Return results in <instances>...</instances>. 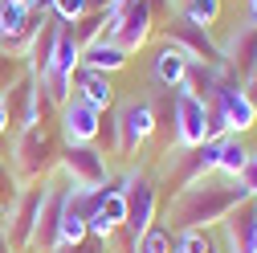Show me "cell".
Returning <instances> with one entry per match:
<instances>
[{
	"label": "cell",
	"instance_id": "cell-16",
	"mask_svg": "<svg viewBox=\"0 0 257 253\" xmlns=\"http://www.w3.org/2000/svg\"><path fill=\"white\" fill-rule=\"evenodd\" d=\"M82 66V45L74 41V29L61 21V29H57V45H53V61L45 70H57V74H66V78H74V70Z\"/></svg>",
	"mask_w": 257,
	"mask_h": 253
},
{
	"label": "cell",
	"instance_id": "cell-3",
	"mask_svg": "<svg viewBox=\"0 0 257 253\" xmlns=\"http://www.w3.org/2000/svg\"><path fill=\"white\" fill-rule=\"evenodd\" d=\"M172 139L180 151L208 143V102L196 98L188 86H176L172 94Z\"/></svg>",
	"mask_w": 257,
	"mask_h": 253
},
{
	"label": "cell",
	"instance_id": "cell-9",
	"mask_svg": "<svg viewBox=\"0 0 257 253\" xmlns=\"http://www.w3.org/2000/svg\"><path fill=\"white\" fill-rule=\"evenodd\" d=\"M66 200H70V184H66V180L45 184V204H41V220H37L33 253H53V249L61 245V216H66Z\"/></svg>",
	"mask_w": 257,
	"mask_h": 253
},
{
	"label": "cell",
	"instance_id": "cell-12",
	"mask_svg": "<svg viewBox=\"0 0 257 253\" xmlns=\"http://www.w3.org/2000/svg\"><path fill=\"white\" fill-rule=\"evenodd\" d=\"M220 61H224V66H229L241 82L257 70V25H253V21H249V25H237L233 41L220 45Z\"/></svg>",
	"mask_w": 257,
	"mask_h": 253
},
{
	"label": "cell",
	"instance_id": "cell-11",
	"mask_svg": "<svg viewBox=\"0 0 257 253\" xmlns=\"http://www.w3.org/2000/svg\"><path fill=\"white\" fill-rule=\"evenodd\" d=\"M98 126H102V110L90 106L86 98H78V94L61 106V135H66V143H94Z\"/></svg>",
	"mask_w": 257,
	"mask_h": 253
},
{
	"label": "cell",
	"instance_id": "cell-10",
	"mask_svg": "<svg viewBox=\"0 0 257 253\" xmlns=\"http://www.w3.org/2000/svg\"><path fill=\"white\" fill-rule=\"evenodd\" d=\"M168 41L180 45L192 61H204V66L220 61V45L208 37V29L196 25V21H188L184 13H172V17H168Z\"/></svg>",
	"mask_w": 257,
	"mask_h": 253
},
{
	"label": "cell",
	"instance_id": "cell-5",
	"mask_svg": "<svg viewBox=\"0 0 257 253\" xmlns=\"http://www.w3.org/2000/svg\"><path fill=\"white\" fill-rule=\"evenodd\" d=\"M41 204H45V184H25L17 204L9 208L5 216V233H9V245L17 253H29L33 249V237H37V220H41Z\"/></svg>",
	"mask_w": 257,
	"mask_h": 253
},
{
	"label": "cell",
	"instance_id": "cell-15",
	"mask_svg": "<svg viewBox=\"0 0 257 253\" xmlns=\"http://www.w3.org/2000/svg\"><path fill=\"white\" fill-rule=\"evenodd\" d=\"M126 61H131V53H126L122 45H114L106 33L94 41V45H86L82 49V66H90V70H98V74H114V70H122Z\"/></svg>",
	"mask_w": 257,
	"mask_h": 253
},
{
	"label": "cell",
	"instance_id": "cell-21",
	"mask_svg": "<svg viewBox=\"0 0 257 253\" xmlns=\"http://www.w3.org/2000/svg\"><path fill=\"white\" fill-rule=\"evenodd\" d=\"M176 13H184L188 21H196V25L212 29V25H216V17H220V0H184Z\"/></svg>",
	"mask_w": 257,
	"mask_h": 253
},
{
	"label": "cell",
	"instance_id": "cell-14",
	"mask_svg": "<svg viewBox=\"0 0 257 253\" xmlns=\"http://www.w3.org/2000/svg\"><path fill=\"white\" fill-rule=\"evenodd\" d=\"M188 66H192V57H188L180 45H172V41L159 45V53H155V82L168 86V90H176V86H184Z\"/></svg>",
	"mask_w": 257,
	"mask_h": 253
},
{
	"label": "cell",
	"instance_id": "cell-30",
	"mask_svg": "<svg viewBox=\"0 0 257 253\" xmlns=\"http://www.w3.org/2000/svg\"><path fill=\"white\" fill-rule=\"evenodd\" d=\"M9 131V110H5V98H0V135Z\"/></svg>",
	"mask_w": 257,
	"mask_h": 253
},
{
	"label": "cell",
	"instance_id": "cell-7",
	"mask_svg": "<svg viewBox=\"0 0 257 253\" xmlns=\"http://www.w3.org/2000/svg\"><path fill=\"white\" fill-rule=\"evenodd\" d=\"M122 196H126V233H131L135 241L155 225V216H159V192H155V180L147 172H126V188H122Z\"/></svg>",
	"mask_w": 257,
	"mask_h": 253
},
{
	"label": "cell",
	"instance_id": "cell-27",
	"mask_svg": "<svg viewBox=\"0 0 257 253\" xmlns=\"http://www.w3.org/2000/svg\"><path fill=\"white\" fill-rule=\"evenodd\" d=\"M237 180H241V188H245L249 196H257V155H253V151H249V160H245V168L237 172Z\"/></svg>",
	"mask_w": 257,
	"mask_h": 253
},
{
	"label": "cell",
	"instance_id": "cell-2",
	"mask_svg": "<svg viewBox=\"0 0 257 253\" xmlns=\"http://www.w3.org/2000/svg\"><path fill=\"white\" fill-rule=\"evenodd\" d=\"M57 155H61V151H57V139L37 122V126H29V131L17 135L9 160H13V172H17L21 184H45V176H49L53 164H57Z\"/></svg>",
	"mask_w": 257,
	"mask_h": 253
},
{
	"label": "cell",
	"instance_id": "cell-1",
	"mask_svg": "<svg viewBox=\"0 0 257 253\" xmlns=\"http://www.w3.org/2000/svg\"><path fill=\"white\" fill-rule=\"evenodd\" d=\"M241 200H249V192L241 188V180H196L188 188H176V196L168 200L164 208V220L159 225H168L172 233H184V229H212L220 225L224 216H229Z\"/></svg>",
	"mask_w": 257,
	"mask_h": 253
},
{
	"label": "cell",
	"instance_id": "cell-13",
	"mask_svg": "<svg viewBox=\"0 0 257 253\" xmlns=\"http://www.w3.org/2000/svg\"><path fill=\"white\" fill-rule=\"evenodd\" d=\"M74 86H78V98H86L90 106H98V110H110V106H114L110 74H98V70H90V66H78V70H74Z\"/></svg>",
	"mask_w": 257,
	"mask_h": 253
},
{
	"label": "cell",
	"instance_id": "cell-22",
	"mask_svg": "<svg viewBox=\"0 0 257 253\" xmlns=\"http://www.w3.org/2000/svg\"><path fill=\"white\" fill-rule=\"evenodd\" d=\"M216 241L208 237V229H184L176 233V253H212Z\"/></svg>",
	"mask_w": 257,
	"mask_h": 253
},
{
	"label": "cell",
	"instance_id": "cell-29",
	"mask_svg": "<svg viewBox=\"0 0 257 253\" xmlns=\"http://www.w3.org/2000/svg\"><path fill=\"white\" fill-rule=\"evenodd\" d=\"M0 253H17V249L9 245V233H5V225H0Z\"/></svg>",
	"mask_w": 257,
	"mask_h": 253
},
{
	"label": "cell",
	"instance_id": "cell-4",
	"mask_svg": "<svg viewBox=\"0 0 257 253\" xmlns=\"http://www.w3.org/2000/svg\"><path fill=\"white\" fill-rule=\"evenodd\" d=\"M61 176L74 188H102L110 180V164H106V151H98L94 143H66L57 155Z\"/></svg>",
	"mask_w": 257,
	"mask_h": 253
},
{
	"label": "cell",
	"instance_id": "cell-20",
	"mask_svg": "<svg viewBox=\"0 0 257 253\" xmlns=\"http://www.w3.org/2000/svg\"><path fill=\"white\" fill-rule=\"evenodd\" d=\"M70 29H74V41L86 49V45H94V41L106 33V13H86V17H78Z\"/></svg>",
	"mask_w": 257,
	"mask_h": 253
},
{
	"label": "cell",
	"instance_id": "cell-25",
	"mask_svg": "<svg viewBox=\"0 0 257 253\" xmlns=\"http://www.w3.org/2000/svg\"><path fill=\"white\" fill-rule=\"evenodd\" d=\"M53 13H57V21L74 25L78 17H86V13H90V0H53Z\"/></svg>",
	"mask_w": 257,
	"mask_h": 253
},
{
	"label": "cell",
	"instance_id": "cell-19",
	"mask_svg": "<svg viewBox=\"0 0 257 253\" xmlns=\"http://www.w3.org/2000/svg\"><path fill=\"white\" fill-rule=\"evenodd\" d=\"M29 9L25 0H0V41L5 37H13V33H21L25 29V21H29Z\"/></svg>",
	"mask_w": 257,
	"mask_h": 253
},
{
	"label": "cell",
	"instance_id": "cell-32",
	"mask_svg": "<svg viewBox=\"0 0 257 253\" xmlns=\"http://www.w3.org/2000/svg\"><path fill=\"white\" fill-rule=\"evenodd\" d=\"M0 225H5V208H0Z\"/></svg>",
	"mask_w": 257,
	"mask_h": 253
},
{
	"label": "cell",
	"instance_id": "cell-6",
	"mask_svg": "<svg viewBox=\"0 0 257 253\" xmlns=\"http://www.w3.org/2000/svg\"><path fill=\"white\" fill-rule=\"evenodd\" d=\"M114 122H118V155H135L159 131V118H155V102L151 98H126L114 110Z\"/></svg>",
	"mask_w": 257,
	"mask_h": 253
},
{
	"label": "cell",
	"instance_id": "cell-31",
	"mask_svg": "<svg viewBox=\"0 0 257 253\" xmlns=\"http://www.w3.org/2000/svg\"><path fill=\"white\" fill-rule=\"evenodd\" d=\"M249 21L257 25V0H249Z\"/></svg>",
	"mask_w": 257,
	"mask_h": 253
},
{
	"label": "cell",
	"instance_id": "cell-26",
	"mask_svg": "<svg viewBox=\"0 0 257 253\" xmlns=\"http://www.w3.org/2000/svg\"><path fill=\"white\" fill-rule=\"evenodd\" d=\"M53 253H110V241H102V237H94V233H86L78 245H57Z\"/></svg>",
	"mask_w": 257,
	"mask_h": 253
},
{
	"label": "cell",
	"instance_id": "cell-8",
	"mask_svg": "<svg viewBox=\"0 0 257 253\" xmlns=\"http://www.w3.org/2000/svg\"><path fill=\"white\" fill-rule=\"evenodd\" d=\"M151 29H155L151 5H147V0H131V5H126L118 17H110V25H106V37H110L114 45H122L126 53H135V49H143V45H147Z\"/></svg>",
	"mask_w": 257,
	"mask_h": 253
},
{
	"label": "cell",
	"instance_id": "cell-18",
	"mask_svg": "<svg viewBox=\"0 0 257 253\" xmlns=\"http://www.w3.org/2000/svg\"><path fill=\"white\" fill-rule=\"evenodd\" d=\"M135 253H176V233L155 220V225L135 241Z\"/></svg>",
	"mask_w": 257,
	"mask_h": 253
},
{
	"label": "cell",
	"instance_id": "cell-24",
	"mask_svg": "<svg viewBox=\"0 0 257 253\" xmlns=\"http://www.w3.org/2000/svg\"><path fill=\"white\" fill-rule=\"evenodd\" d=\"M29 74V66H25V61L17 57V53H5V49H0V94H5L17 78H25Z\"/></svg>",
	"mask_w": 257,
	"mask_h": 253
},
{
	"label": "cell",
	"instance_id": "cell-17",
	"mask_svg": "<svg viewBox=\"0 0 257 253\" xmlns=\"http://www.w3.org/2000/svg\"><path fill=\"white\" fill-rule=\"evenodd\" d=\"M245 160H249V147H245L237 135H224V139H220V151H216V176L237 180V172L245 168Z\"/></svg>",
	"mask_w": 257,
	"mask_h": 253
},
{
	"label": "cell",
	"instance_id": "cell-28",
	"mask_svg": "<svg viewBox=\"0 0 257 253\" xmlns=\"http://www.w3.org/2000/svg\"><path fill=\"white\" fill-rule=\"evenodd\" d=\"M241 90H245V98H249V102L257 106V70H253V74H249V78L241 82Z\"/></svg>",
	"mask_w": 257,
	"mask_h": 253
},
{
	"label": "cell",
	"instance_id": "cell-23",
	"mask_svg": "<svg viewBox=\"0 0 257 253\" xmlns=\"http://www.w3.org/2000/svg\"><path fill=\"white\" fill-rule=\"evenodd\" d=\"M21 180H17V172L5 164V160H0V208H5V216H9V208L17 204V196H21Z\"/></svg>",
	"mask_w": 257,
	"mask_h": 253
}]
</instances>
